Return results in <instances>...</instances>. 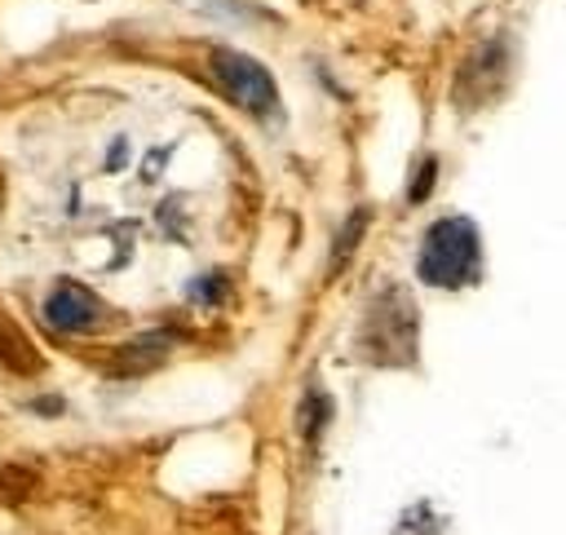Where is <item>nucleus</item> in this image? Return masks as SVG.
I'll use <instances>...</instances> for the list:
<instances>
[{
	"label": "nucleus",
	"mask_w": 566,
	"mask_h": 535,
	"mask_svg": "<svg viewBox=\"0 0 566 535\" xmlns=\"http://www.w3.org/2000/svg\"><path fill=\"white\" fill-rule=\"evenodd\" d=\"M416 274H420L424 287H438V292H460V287L478 283L482 279V234H478V225L460 212L438 217L420 234Z\"/></svg>",
	"instance_id": "1"
},
{
	"label": "nucleus",
	"mask_w": 566,
	"mask_h": 535,
	"mask_svg": "<svg viewBox=\"0 0 566 535\" xmlns=\"http://www.w3.org/2000/svg\"><path fill=\"white\" fill-rule=\"evenodd\" d=\"M358 354L376 367H411L416 363V305L402 287H380V296L363 314Z\"/></svg>",
	"instance_id": "2"
},
{
	"label": "nucleus",
	"mask_w": 566,
	"mask_h": 535,
	"mask_svg": "<svg viewBox=\"0 0 566 535\" xmlns=\"http://www.w3.org/2000/svg\"><path fill=\"white\" fill-rule=\"evenodd\" d=\"M208 80L230 106H239L256 119L279 115V84L265 71V62H256L239 49H212L208 53Z\"/></svg>",
	"instance_id": "3"
},
{
	"label": "nucleus",
	"mask_w": 566,
	"mask_h": 535,
	"mask_svg": "<svg viewBox=\"0 0 566 535\" xmlns=\"http://www.w3.org/2000/svg\"><path fill=\"white\" fill-rule=\"evenodd\" d=\"M44 323L53 332H62V336H93V332H102L111 323V310L93 287H84L75 279H62L44 296Z\"/></svg>",
	"instance_id": "4"
},
{
	"label": "nucleus",
	"mask_w": 566,
	"mask_h": 535,
	"mask_svg": "<svg viewBox=\"0 0 566 535\" xmlns=\"http://www.w3.org/2000/svg\"><path fill=\"white\" fill-rule=\"evenodd\" d=\"M0 363H4L9 371H18V376L44 371V354L27 340V332H22L9 314H0Z\"/></svg>",
	"instance_id": "5"
},
{
	"label": "nucleus",
	"mask_w": 566,
	"mask_h": 535,
	"mask_svg": "<svg viewBox=\"0 0 566 535\" xmlns=\"http://www.w3.org/2000/svg\"><path fill=\"white\" fill-rule=\"evenodd\" d=\"M164 354H168V336L164 332H146V336H133L128 345H119L115 349V358H111V371H146V367H155V363H164Z\"/></svg>",
	"instance_id": "6"
},
{
	"label": "nucleus",
	"mask_w": 566,
	"mask_h": 535,
	"mask_svg": "<svg viewBox=\"0 0 566 535\" xmlns=\"http://www.w3.org/2000/svg\"><path fill=\"white\" fill-rule=\"evenodd\" d=\"M327 420H332V398H327L323 389H310V394L301 398V411H296V429H301V438L314 442V438L327 429Z\"/></svg>",
	"instance_id": "7"
},
{
	"label": "nucleus",
	"mask_w": 566,
	"mask_h": 535,
	"mask_svg": "<svg viewBox=\"0 0 566 535\" xmlns=\"http://www.w3.org/2000/svg\"><path fill=\"white\" fill-rule=\"evenodd\" d=\"M394 535H447V522H442V517L420 500V504L402 508V517H398Z\"/></svg>",
	"instance_id": "8"
},
{
	"label": "nucleus",
	"mask_w": 566,
	"mask_h": 535,
	"mask_svg": "<svg viewBox=\"0 0 566 535\" xmlns=\"http://www.w3.org/2000/svg\"><path fill=\"white\" fill-rule=\"evenodd\" d=\"M363 225H367V208H358V212H349V217H345V230H340V239H336V248H332V274L345 265V256H349V243H358Z\"/></svg>",
	"instance_id": "9"
},
{
	"label": "nucleus",
	"mask_w": 566,
	"mask_h": 535,
	"mask_svg": "<svg viewBox=\"0 0 566 535\" xmlns=\"http://www.w3.org/2000/svg\"><path fill=\"white\" fill-rule=\"evenodd\" d=\"M429 181H433V159H424V168L416 172V181H411V195H407V199H411V203H420V199H424V195L433 190Z\"/></svg>",
	"instance_id": "10"
}]
</instances>
